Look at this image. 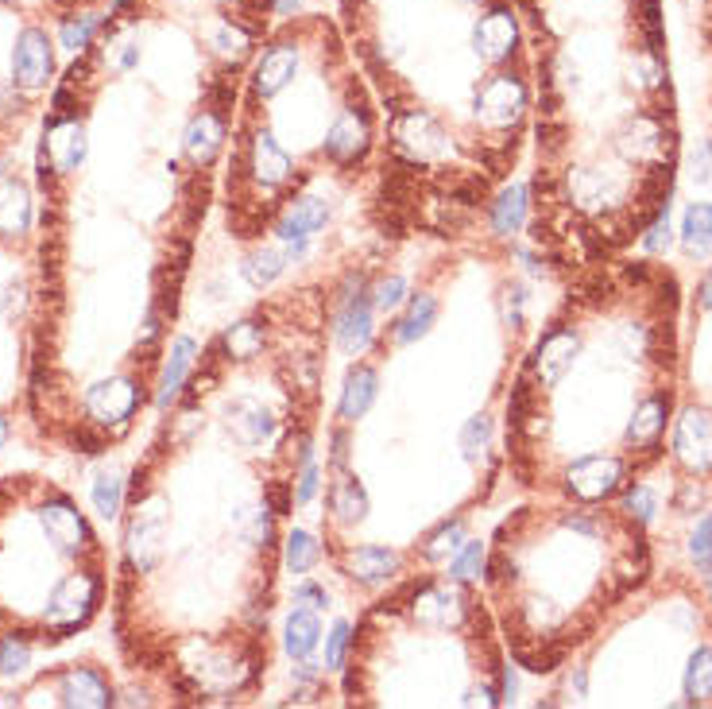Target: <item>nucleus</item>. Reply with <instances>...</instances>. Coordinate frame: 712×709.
I'll return each mask as SVG.
<instances>
[{
    "instance_id": "f257e3e1",
    "label": "nucleus",
    "mask_w": 712,
    "mask_h": 709,
    "mask_svg": "<svg viewBox=\"0 0 712 709\" xmlns=\"http://www.w3.org/2000/svg\"><path fill=\"white\" fill-rule=\"evenodd\" d=\"M469 106H472V117L481 121V129H489V132L515 129L530 106L527 70H523V66H504V70L489 74L481 86L472 89Z\"/></svg>"
},
{
    "instance_id": "f03ea898",
    "label": "nucleus",
    "mask_w": 712,
    "mask_h": 709,
    "mask_svg": "<svg viewBox=\"0 0 712 709\" xmlns=\"http://www.w3.org/2000/svg\"><path fill=\"white\" fill-rule=\"evenodd\" d=\"M392 144L407 163H434L449 152V129L430 109H395L392 117Z\"/></svg>"
},
{
    "instance_id": "7ed1b4c3",
    "label": "nucleus",
    "mask_w": 712,
    "mask_h": 709,
    "mask_svg": "<svg viewBox=\"0 0 712 709\" xmlns=\"http://www.w3.org/2000/svg\"><path fill=\"white\" fill-rule=\"evenodd\" d=\"M357 94H361V89L352 81L349 94H344L341 113H337L333 124L326 129V155L333 163H357L364 152H369L372 121H369V109H364V101Z\"/></svg>"
},
{
    "instance_id": "20e7f679",
    "label": "nucleus",
    "mask_w": 712,
    "mask_h": 709,
    "mask_svg": "<svg viewBox=\"0 0 712 709\" xmlns=\"http://www.w3.org/2000/svg\"><path fill=\"white\" fill-rule=\"evenodd\" d=\"M97 604V578L94 574H66L47 601V629L51 632H70L89 621Z\"/></svg>"
},
{
    "instance_id": "39448f33",
    "label": "nucleus",
    "mask_w": 712,
    "mask_h": 709,
    "mask_svg": "<svg viewBox=\"0 0 712 709\" xmlns=\"http://www.w3.org/2000/svg\"><path fill=\"white\" fill-rule=\"evenodd\" d=\"M167 547V500L152 497L136 509V520L129 527V558L140 574L155 570Z\"/></svg>"
},
{
    "instance_id": "423d86ee",
    "label": "nucleus",
    "mask_w": 712,
    "mask_h": 709,
    "mask_svg": "<svg viewBox=\"0 0 712 709\" xmlns=\"http://www.w3.org/2000/svg\"><path fill=\"white\" fill-rule=\"evenodd\" d=\"M51 70H55V51H51L47 32L24 28L17 35V47H12V86L35 94L51 81Z\"/></svg>"
},
{
    "instance_id": "0eeeda50",
    "label": "nucleus",
    "mask_w": 712,
    "mask_h": 709,
    "mask_svg": "<svg viewBox=\"0 0 712 709\" xmlns=\"http://www.w3.org/2000/svg\"><path fill=\"white\" fill-rule=\"evenodd\" d=\"M140 407V388L129 377L101 380L86 392V415L97 427H129L132 412Z\"/></svg>"
},
{
    "instance_id": "6e6552de",
    "label": "nucleus",
    "mask_w": 712,
    "mask_h": 709,
    "mask_svg": "<svg viewBox=\"0 0 712 709\" xmlns=\"http://www.w3.org/2000/svg\"><path fill=\"white\" fill-rule=\"evenodd\" d=\"M624 481V466L616 458H604V454H589V458H577L566 473V489L577 500H604L620 489Z\"/></svg>"
},
{
    "instance_id": "1a4fd4ad",
    "label": "nucleus",
    "mask_w": 712,
    "mask_h": 709,
    "mask_svg": "<svg viewBox=\"0 0 712 709\" xmlns=\"http://www.w3.org/2000/svg\"><path fill=\"white\" fill-rule=\"evenodd\" d=\"M40 524H43V535H47V543L58 550V555H81L89 543V527L86 520L78 516V509H74L70 500H47L40 509Z\"/></svg>"
},
{
    "instance_id": "9d476101",
    "label": "nucleus",
    "mask_w": 712,
    "mask_h": 709,
    "mask_svg": "<svg viewBox=\"0 0 712 709\" xmlns=\"http://www.w3.org/2000/svg\"><path fill=\"white\" fill-rule=\"evenodd\" d=\"M673 454L681 458V466L693 473H709L712 469V415L689 407L678 419L673 430Z\"/></svg>"
},
{
    "instance_id": "9b49d317",
    "label": "nucleus",
    "mask_w": 712,
    "mask_h": 709,
    "mask_svg": "<svg viewBox=\"0 0 712 709\" xmlns=\"http://www.w3.org/2000/svg\"><path fill=\"white\" fill-rule=\"evenodd\" d=\"M43 155L58 175L78 171V163L86 160V124L78 117H55L43 137Z\"/></svg>"
},
{
    "instance_id": "f8f14e48",
    "label": "nucleus",
    "mask_w": 712,
    "mask_h": 709,
    "mask_svg": "<svg viewBox=\"0 0 712 709\" xmlns=\"http://www.w3.org/2000/svg\"><path fill=\"white\" fill-rule=\"evenodd\" d=\"M577 353H581V338H577L573 330L558 326V330L546 334L535 349V372H538V380H543V388H558L561 380H566V372L573 369Z\"/></svg>"
},
{
    "instance_id": "ddd939ff",
    "label": "nucleus",
    "mask_w": 712,
    "mask_h": 709,
    "mask_svg": "<svg viewBox=\"0 0 712 709\" xmlns=\"http://www.w3.org/2000/svg\"><path fill=\"white\" fill-rule=\"evenodd\" d=\"M372 310H376V307H372L369 291L344 295L341 310H337L333 334H337V346H341L349 357H357V353H364V349H369V341H372Z\"/></svg>"
},
{
    "instance_id": "4468645a",
    "label": "nucleus",
    "mask_w": 712,
    "mask_h": 709,
    "mask_svg": "<svg viewBox=\"0 0 712 709\" xmlns=\"http://www.w3.org/2000/svg\"><path fill=\"white\" fill-rule=\"evenodd\" d=\"M224 427H229L232 443L241 446H264L267 438L275 435V419L272 412H267L260 400H249V395H241V400H232L229 407H224Z\"/></svg>"
},
{
    "instance_id": "2eb2a0df",
    "label": "nucleus",
    "mask_w": 712,
    "mask_h": 709,
    "mask_svg": "<svg viewBox=\"0 0 712 709\" xmlns=\"http://www.w3.org/2000/svg\"><path fill=\"white\" fill-rule=\"evenodd\" d=\"M249 167H252V178H256L260 186H283L291 175H295V163H291V155L280 148V140H275L272 129L252 132Z\"/></svg>"
},
{
    "instance_id": "dca6fc26",
    "label": "nucleus",
    "mask_w": 712,
    "mask_h": 709,
    "mask_svg": "<svg viewBox=\"0 0 712 709\" xmlns=\"http://www.w3.org/2000/svg\"><path fill=\"white\" fill-rule=\"evenodd\" d=\"M221 144H224V113L201 106V113H194L190 124H186V137H183L186 155L198 167H209L221 155Z\"/></svg>"
},
{
    "instance_id": "f3484780",
    "label": "nucleus",
    "mask_w": 712,
    "mask_h": 709,
    "mask_svg": "<svg viewBox=\"0 0 712 709\" xmlns=\"http://www.w3.org/2000/svg\"><path fill=\"white\" fill-rule=\"evenodd\" d=\"M326 221H329L326 201L321 198H295L287 210H283L275 233H280V241H310Z\"/></svg>"
},
{
    "instance_id": "a211bd4d",
    "label": "nucleus",
    "mask_w": 712,
    "mask_h": 709,
    "mask_svg": "<svg viewBox=\"0 0 712 709\" xmlns=\"http://www.w3.org/2000/svg\"><path fill=\"white\" fill-rule=\"evenodd\" d=\"M58 698H63V706L105 709L112 701V694H109V686H105V678L97 675V670L74 667V670H66L63 683H58Z\"/></svg>"
},
{
    "instance_id": "6ab92c4d",
    "label": "nucleus",
    "mask_w": 712,
    "mask_h": 709,
    "mask_svg": "<svg viewBox=\"0 0 712 709\" xmlns=\"http://www.w3.org/2000/svg\"><path fill=\"white\" fill-rule=\"evenodd\" d=\"M395 570H399V555L392 547H357L344 555V574L361 586H384Z\"/></svg>"
},
{
    "instance_id": "aec40b11",
    "label": "nucleus",
    "mask_w": 712,
    "mask_h": 709,
    "mask_svg": "<svg viewBox=\"0 0 712 709\" xmlns=\"http://www.w3.org/2000/svg\"><path fill=\"white\" fill-rule=\"evenodd\" d=\"M376 392H380V377L376 369H369V364H357V369H349V377H344V392H341V419L344 423H357L364 419V415L372 412V403H376Z\"/></svg>"
},
{
    "instance_id": "412c9836",
    "label": "nucleus",
    "mask_w": 712,
    "mask_h": 709,
    "mask_svg": "<svg viewBox=\"0 0 712 709\" xmlns=\"http://www.w3.org/2000/svg\"><path fill=\"white\" fill-rule=\"evenodd\" d=\"M32 226V190L20 178H0V237H24Z\"/></svg>"
},
{
    "instance_id": "4be33fe9",
    "label": "nucleus",
    "mask_w": 712,
    "mask_h": 709,
    "mask_svg": "<svg viewBox=\"0 0 712 709\" xmlns=\"http://www.w3.org/2000/svg\"><path fill=\"white\" fill-rule=\"evenodd\" d=\"M461 613H464V604L457 589L426 586L423 593L415 597V617L423 624H434V629H449V624L461 621Z\"/></svg>"
},
{
    "instance_id": "5701e85b",
    "label": "nucleus",
    "mask_w": 712,
    "mask_h": 709,
    "mask_svg": "<svg viewBox=\"0 0 712 709\" xmlns=\"http://www.w3.org/2000/svg\"><path fill=\"white\" fill-rule=\"evenodd\" d=\"M666 407H670L666 395H650V400H643L639 407H635L632 427H627V443H632L635 450H655L658 446V438H662V430H666Z\"/></svg>"
},
{
    "instance_id": "b1692460",
    "label": "nucleus",
    "mask_w": 712,
    "mask_h": 709,
    "mask_svg": "<svg viewBox=\"0 0 712 709\" xmlns=\"http://www.w3.org/2000/svg\"><path fill=\"white\" fill-rule=\"evenodd\" d=\"M329 512H333V520L344 527L361 524V520L369 516V492L361 489L357 477L341 473L333 484H329Z\"/></svg>"
},
{
    "instance_id": "393cba45",
    "label": "nucleus",
    "mask_w": 712,
    "mask_h": 709,
    "mask_svg": "<svg viewBox=\"0 0 712 709\" xmlns=\"http://www.w3.org/2000/svg\"><path fill=\"white\" fill-rule=\"evenodd\" d=\"M321 640V621L314 609H295L283 624V647H287L291 659H310L318 652Z\"/></svg>"
},
{
    "instance_id": "a878e982",
    "label": "nucleus",
    "mask_w": 712,
    "mask_h": 709,
    "mask_svg": "<svg viewBox=\"0 0 712 709\" xmlns=\"http://www.w3.org/2000/svg\"><path fill=\"white\" fill-rule=\"evenodd\" d=\"M681 249H686L693 260L712 257V206L709 201H697V206L686 210V218H681Z\"/></svg>"
},
{
    "instance_id": "bb28decb",
    "label": "nucleus",
    "mask_w": 712,
    "mask_h": 709,
    "mask_svg": "<svg viewBox=\"0 0 712 709\" xmlns=\"http://www.w3.org/2000/svg\"><path fill=\"white\" fill-rule=\"evenodd\" d=\"M523 221H527V186L512 183L496 198V206H492V229H496L500 237H512V233H519Z\"/></svg>"
},
{
    "instance_id": "cd10ccee",
    "label": "nucleus",
    "mask_w": 712,
    "mask_h": 709,
    "mask_svg": "<svg viewBox=\"0 0 712 709\" xmlns=\"http://www.w3.org/2000/svg\"><path fill=\"white\" fill-rule=\"evenodd\" d=\"M194 364V341L190 338H178L171 346V357H167V369H163V384H160V407H171L183 392V380Z\"/></svg>"
},
{
    "instance_id": "c85d7f7f",
    "label": "nucleus",
    "mask_w": 712,
    "mask_h": 709,
    "mask_svg": "<svg viewBox=\"0 0 712 709\" xmlns=\"http://www.w3.org/2000/svg\"><path fill=\"white\" fill-rule=\"evenodd\" d=\"M434 323H438V298H434V295H415V298H410L407 315L399 318V330H395V338H399V346H410V341L426 338V334L434 330Z\"/></svg>"
},
{
    "instance_id": "c756f323",
    "label": "nucleus",
    "mask_w": 712,
    "mask_h": 709,
    "mask_svg": "<svg viewBox=\"0 0 712 709\" xmlns=\"http://www.w3.org/2000/svg\"><path fill=\"white\" fill-rule=\"evenodd\" d=\"M221 349L229 361H252V357H260V349H264V326L260 323H237L229 334L221 338Z\"/></svg>"
},
{
    "instance_id": "7c9ffc66",
    "label": "nucleus",
    "mask_w": 712,
    "mask_h": 709,
    "mask_svg": "<svg viewBox=\"0 0 712 709\" xmlns=\"http://www.w3.org/2000/svg\"><path fill=\"white\" fill-rule=\"evenodd\" d=\"M686 698L693 706H704L712 698V647H697L686 667Z\"/></svg>"
},
{
    "instance_id": "2f4dec72",
    "label": "nucleus",
    "mask_w": 712,
    "mask_h": 709,
    "mask_svg": "<svg viewBox=\"0 0 712 709\" xmlns=\"http://www.w3.org/2000/svg\"><path fill=\"white\" fill-rule=\"evenodd\" d=\"M283 268H287V252L260 249V252H252V257L244 260V280H249L252 287H272V283L283 275Z\"/></svg>"
},
{
    "instance_id": "473e14b6",
    "label": "nucleus",
    "mask_w": 712,
    "mask_h": 709,
    "mask_svg": "<svg viewBox=\"0 0 712 709\" xmlns=\"http://www.w3.org/2000/svg\"><path fill=\"white\" fill-rule=\"evenodd\" d=\"M321 558V547L318 539H314L310 532H291L287 535V547H283V566H287L291 574H306L314 563Z\"/></svg>"
},
{
    "instance_id": "72a5a7b5",
    "label": "nucleus",
    "mask_w": 712,
    "mask_h": 709,
    "mask_svg": "<svg viewBox=\"0 0 712 709\" xmlns=\"http://www.w3.org/2000/svg\"><path fill=\"white\" fill-rule=\"evenodd\" d=\"M124 504V481L117 473H101L94 481V509L101 520H117Z\"/></svg>"
},
{
    "instance_id": "f704fd0d",
    "label": "nucleus",
    "mask_w": 712,
    "mask_h": 709,
    "mask_svg": "<svg viewBox=\"0 0 712 709\" xmlns=\"http://www.w3.org/2000/svg\"><path fill=\"white\" fill-rule=\"evenodd\" d=\"M32 667V644H28L24 636H4V644H0V675L4 678H17L24 675V670Z\"/></svg>"
},
{
    "instance_id": "c9c22d12",
    "label": "nucleus",
    "mask_w": 712,
    "mask_h": 709,
    "mask_svg": "<svg viewBox=\"0 0 712 709\" xmlns=\"http://www.w3.org/2000/svg\"><path fill=\"white\" fill-rule=\"evenodd\" d=\"M484 558H489V550H484V543H464L461 550H457L453 566H449V574H453V581H477L484 574Z\"/></svg>"
},
{
    "instance_id": "e433bc0d",
    "label": "nucleus",
    "mask_w": 712,
    "mask_h": 709,
    "mask_svg": "<svg viewBox=\"0 0 712 709\" xmlns=\"http://www.w3.org/2000/svg\"><path fill=\"white\" fill-rule=\"evenodd\" d=\"M489 443H492V419H489V415H472V419L464 423V430H461L464 458L481 461V454L489 450Z\"/></svg>"
},
{
    "instance_id": "4c0bfd02",
    "label": "nucleus",
    "mask_w": 712,
    "mask_h": 709,
    "mask_svg": "<svg viewBox=\"0 0 712 709\" xmlns=\"http://www.w3.org/2000/svg\"><path fill=\"white\" fill-rule=\"evenodd\" d=\"M237 532H241L244 543L267 547V535H272V520H267V509H241L237 512Z\"/></svg>"
},
{
    "instance_id": "58836bf2",
    "label": "nucleus",
    "mask_w": 712,
    "mask_h": 709,
    "mask_svg": "<svg viewBox=\"0 0 712 709\" xmlns=\"http://www.w3.org/2000/svg\"><path fill=\"white\" fill-rule=\"evenodd\" d=\"M461 543H464V524H461V520H453V524H441L438 532L426 539V558H434V563H438V558L453 555Z\"/></svg>"
},
{
    "instance_id": "ea45409f",
    "label": "nucleus",
    "mask_w": 712,
    "mask_h": 709,
    "mask_svg": "<svg viewBox=\"0 0 712 709\" xmlns=\"http://www.w3.org/2000/svg\"><path fill=\"white\" fill-rule=\"evenodd\" d=\"M689 555H693V563L701 566V574L712 581V516L701 520V527L693 532V539H689Z\"/></svg>"
},
{
    "instance_id": "a19ab883",
    "label": "nucleus",
    "mask_w": 712,
    "mask_h": 709,
    "mask_svg": "<svg viewBox=\"0 0 712 709\" xmlns=\"http://www.w3.org/2000/svg\"><path fill=\"white\" fill-rule=\"evenodd\" d=\"M407 298V280L403 275H387L372 287V307L376 310H395Z\"/></svg>"
},
{
    "instance_id": "79ce46f5",
    "label": "nucleus",
    "mask_w": 712,
    "mask_h": 709,
    "mask_svg": "<svg viewBox=\"0 0 712 709\" xmlns=\"http://www.w3.org/2000/svg\"><path fill=\"white\" fill-rule=\"evenodd\" d=\"M344 652H349V624L337 621L333 629H329V636H326V667L329 670H341Z\"/></svg>"
},
{
    "instance_id": "37998d69",
    "label": "nucleus",
    "mask_w": 712,
    "mask_h": 709,
    "mask_svg": "<svg viewBox=\"0 0 712 709\" xmlns=\"http://www.w3.org/2000/svg\"><path fill=\"white\" fill-rule=\"evenodd\" d=\"M624 509L632 512V516L639 520V524H650V516H655V509H658V500H655V492H650V489H643V484H635V489L627 492Z\"/></svg>"
},
{
    "instance_id": "c03bdc74",
    "label": "nucleus",
    "mask_w": 712,
    "mask_h": 709,
    "mask_svg": "<svg viewBox=\"0 0 712 709\" xmlns=\"http://www.w3.org/2000/svg\"><path fill=\"white\" fill-rule=\"evenodd\" d=\"M314 492H318V469H314V461H298V489H295V500L298 504H306V500H314Z\"/></svg>"
},
{
    "instance_id": "a18cd8bd",
    "label": "nucleus",
    "mask_w": 712,
    "mask_h": 709,
    "mask_svg": "<svg viewBox=\"0 0 712 709\" xmlns=\"http://www.w3.org/2000/svg\"><path fill=\"white\" fill-rule=\"evenodd\" d=\"M643 249H647V252L670 249V218H666V214H658V221L650 226V233L643 237Z\"/></svg>"
},
{
    "instance_id": "49530a36",
    "label": "nucleus",
    "mask_w": 712,
    "mask_h": 709,
    "mask_svg": "<svg viewBox=\"0 0 712 709\" xmlns=\"http://www.w3.org/2000/svg\"><path fill=\"white\" fill-rule=\"evenodd\" d=\"M295 604H303V609H326L329 604V597H326V589H318L314 581H303V586H295Z\"/></svg>"
},
{
    "instance_id": "de8ad7c7",
    "label": "nucleus",
    "mask_w": 712,
    "mask_h": 709,
    "mask_svg": "<svg viewBox=\"0 0 712 709\" xmlns=\"http://www.w3.org/2000/svg\"><path fill=\"white\" fill-rule=\"evenodd\" d=\"M267 500H272V509H275V512H280V516H283V512H287V509H291V500H287V492H283V489H280V484H267Z\"/></svg>"
},
{
    "instance_id": "09e8293b",
    "label": "nucleus",
    "mask_w": 712,
    "mask_h": 709,
    "mask_svg": "<svg viewBox=\"0 0 712 709\" xmlns=\"http://www.w3.org/2000/svg\"><path fill=\"white\" fill-rule=\"evenodd\" d=\"M701 307L712 310V272H709V280L701 283Z\"/></svg>"
},
{
    "instance_id": "8fccbe9b",
    "label": "nucleus",
    "mask_w": 712,
    "mask_h": 709,
    "mask_svg": "<svg viewBox=\"0 0 712 709\" xmlns=\"http://www.w3.org/2000/svg\"><path fill=\"white\" fill-rule=\"evenodd\" d=\"M63 9H86V4H97V0H58Z\"/></svg>"
},
{
    "instance_id": "3c124183",
    "label": "nucleus",
    "mask_w": 712,
    "mask_h": 709,
    "mask_svg": "<svg viewBox=\"0 0 712 709\" xmlns=\"http://www.w3.org/2000/svg\"><path fill=\"white\" fill-rule=\"evenodd\" d=\"M4 443H9V419L0 415V450H4Z\"/></svg>"
}]
</instances>
